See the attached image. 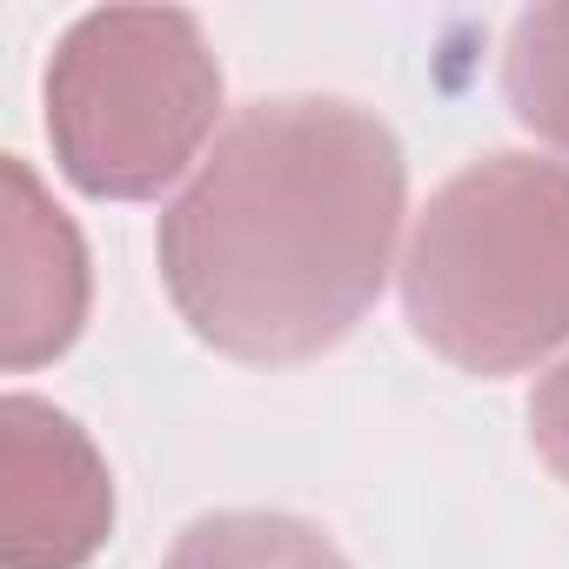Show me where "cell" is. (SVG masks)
Instances as JSON below:
<instances>
[{
  "label": "cell",
  "mask_w": 569,
  "mask_h": 569,
  "mask_svg": "<svg viewBox=\"0 0 569 569\" xmlns=\"http://www.w3.org/2000/svg\"><path fill=\"white\" fill-rule=\"evenodd\" d=\"M41 94L61 174L94 201H148L214 134L221 61L181 8H101L61 34Z\"/></svg>",
  "instance_id": "3957f363"
},
{
  "label": "cell",
  "mask_w": 569,
  "mask_h": 569,
  "mask_svg": "<svg viewBox=\"0 0 569 569\" xmlns=\"http://www.w3.org/2000/svg\"><path fill=\"white\" fill-rule=\"evenodd\" d=\"M114 529V482L74 416L41 396L0 402V562L81 569Z\"/></svg>",
  "instance_id": "277c9868"
},
{
  "label": "cell",
  "mask_w": 569,
  "mask_h": 569,
  "mask_svg": "<svg viewBox=\"0 0 569 569\" xmlns=\"http://www.w3.org/2000/svg\"><path fill=\"white\" fill-rule=\"evenodd\" d=\"M502 94L529 134L569 154V0L529 8L509 21L502 41Z\"/></svg>",
  "instance_id": "52a82bcc"
},
{
  "label": "cell",
  "mask_w": 569,
  "mask_h": 569,
  "mask_svg": "<svg viewBox=\"0 0 569 569\" xmlns=\"http://www.w3.org/2000/svg\"><path fill=\"white\" fill-rule=\"evenodd\" d=\"M529 442L542 456V469L569 489V362H556L536 396H529Z\"/></svg>",
  "instance_id": "ba28073f"
},
{
  "label": "cell",
  "mask_w": 569,
  "mask_h": 569,
  "mask_svg": "<svg viewBox=\"0 0 569 569\" xmlns=\"http://www.w3.org/2000/svg\"><path fill=\"white\" fill-rule=\"evenodd\" d=\"M8 369H34L88 322V248L21 154H8Z\"/></svg>",
  "instance_id": "5b68a950"
},
{
  "label": "cell",
  "mask_w": 569,
  "mask_h": 569,
  "mask_svg": "<svg viewBox=\"0 0 569 569\" xmlns=\"http://www.w3.org/2000/svg\"><path fill=\"white\" fill-rule=\"evenodd\" d=\"M161 569H356L336 536L281 509H221L174 536Z\"/></svg>",
  "instance_id": "8992f818"
},
{
  "label": "cell",
  "mask_w": 569,
  "mask_h": 569,
  "mask_svg": "<svg viewBox=\"0 0 569 569\" xmlns=\"http://www.w3.org/2000/svg\"><path fill=\"white\" fill-rule=\"evenodd\" d=\"M402 201L409 161L382 114L336 94L248 101L161 214V281L208 349L309 362L376 309Z\"/></svg>",
  "instance_id": "6da1fadb"
},
{
  "label": "cell",
  "mask_w": 569,
  "mask_h": 569,
  "mask_svg": "<svg viewBox=\"0 0 569 569\" xmlns=\"http://www.w3.org/2000/svg\"><path fill=\"white\" fill-rule=\"evenodd\" d=\"M402 309L462 376H522L569 342V168L482 154L449 174L409 241Z\"/></svg>",
  "instance_id": "7a4b0ae2"
}]
</instances>
